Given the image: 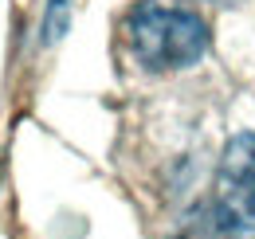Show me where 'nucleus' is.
Returning a JSON list of instances; mask_svg holds the SVG:
<instances>
[{"label": "nucleus", "mask_w": 255, "mask_h": 239, "mask_svg": "<svg viewBox=\"0 0 255 239\" xmlns=\"http://www.w3.org/2000/svg\"><path fill=\"white\" fill-rule=\"evenodd\" d=\"M212 220L220 239H255V133H236L220 153Z\"/></svg>", "instance_id": "nucleus-2"}, {"label": "nucleus", "mask_w": 255, "mask_h": 239, "mask_svg": "<svg viewBox=\"0 0 255 239\" xmlns=\"http://www.w3.org/2000/svg\"><path fill=\"white\" fill-rule=\"evenodd\" d=\"M126 43L145 71H185L208 51V24L177 4L141 0L126 16Z\"/></svg>", "instance_id": "nucleus-1"}]
</instances>
